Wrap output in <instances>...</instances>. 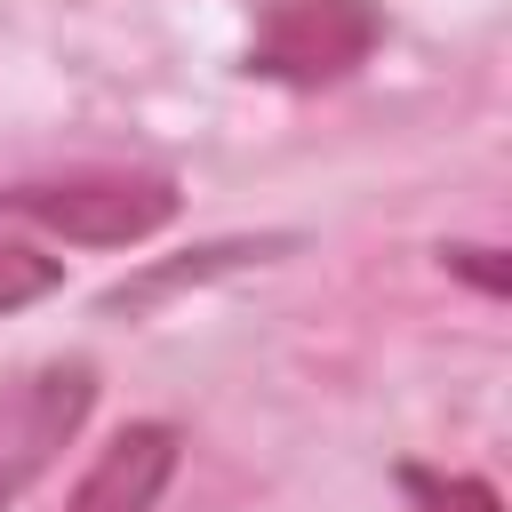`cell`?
Listing matches in <instances>:
<instances>
[{
	"mask_svg": "<svg viewBox=\"0 0 512 512\" xmlns=\"http://www.w3.org/2000/svg\"><path fill=\"white\" fill-rule=\"evenodd\" d=\"M0 216H24L80 248H136L176 216V184L168 176H56V184L0 192Z\"/></svg>",
	"mask_w": 512,
	"mask_h": 512,
	"instance_id": "1",
	"label": "cell"
},
{
	"mask_svg": "<svg viewBox=\"0 0 512 512\" xmlns=\"http://www.w3.org/2000/svg\"><path fill=\"white\" fill-rule=\"evenodd\" d=\"M376 32L384 24L368 0H264L256 40H248V72H264L280 88H328L368 64Z\"/></svg>",
	"mask_w": 512,
	"mask_h": 512,
	"instance_id": "2",
	"label": "cell"
},
{
	"mask_svg": "<svg viewBox=\"0 0 512 512\" xmlns=\"http://www.w3.org/2000/svg\"><path fill=\"white\" fill-rule=\"evenodd\" d=\"M88 408H96L88 360H48V368H24L0 384V504H16L56 464V448L88 424Z\"/></svg>",
	"mask_w": 512,
	"mask_h": 512,
	"instance_id": "3",
	"label": "cell"
},
{
	"mask_svg": "<svg viewBox=\"0 0 512 512\" xmlns=\"http://www.w3.org/2000/svg\"><path fill=\"white\" fill-rule=\"evenodd\" d=\"M176 456H184L176 424H128L112 448H96V464L80 472L64 512H152L168 472H176Z\"/></svg>",
	"mask_w": 512,
	"mask_h": 512,
	"instance_id": "4",
	"label": "cell"
},
{
	"mask_svg": "<svg viewBox=\"0 0 512 512\" xmlns=\"http://www.w3.org/2000/svg\"><path fill=\"white\" fill-rule=\"evenodd\" d=\"M272 248H288V232H272V240H216V248H192V264H152V272L120 280V288L104 296V312H144V304H160L168 288H184V280H208V272H232V264H248V256H272Z\"/></svg>",
	"mask_w": 512,
	"mask_h": 512,
	"instance_id": "5",
	"label": "cell"
},
{
	"mask_svg": "<svg viewBox=\"0 0 512 512\" xmlns=\"http://www.w3.org/2000/svg\"><path fill=\"white\" fill-rule=\"evenodd\" d=\"M400 488L416 496V512H504L480 472H424V464H400Z\"/></svg>",
	"mask_w": 512,
	"mask_h": 512,
	"instance_id": "6",
	"label": "cell"
},
{
	"mask_svg": "<svg viewBox=\"0 0 512 512\" xmlns=\"http://www.w3.org/2000/svg\"><path fill=\"white\" fill-rule=\"evenodd\" d=\"M56 280H64V264H56V256H40V248H24V240H0V312L40 304Z\"/></svg>",
	"mask_w": 512,
	"mask_h": 512,
	"instance_id": "7",
	"label": "cell"
},
{
	"mask_svg": "<svg viewBox=\"0 0 512 512\" xmlns=\"http://www.w3.org/2000/svg\"><path fill=\"white\" fill-rule=\"evenodd\" d=\"M440 256H448V264H456V272H464V280H480V288H488V296H496V288H504V264H496V248H440Z\"/></svg>",
	"mask_w": 512,
	"mask_h": 512,
	"instance_id": "8",
	"label": "cell"
}]
</instances>
